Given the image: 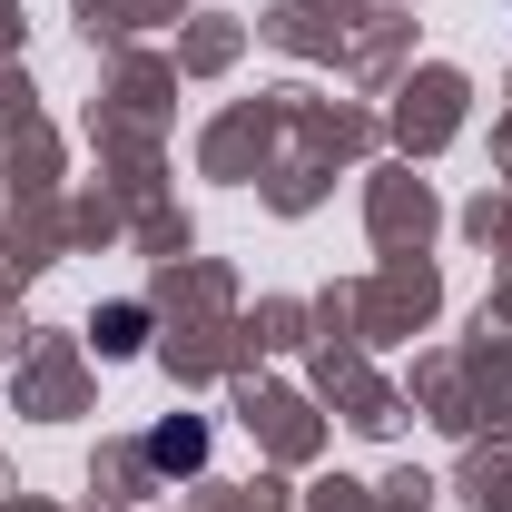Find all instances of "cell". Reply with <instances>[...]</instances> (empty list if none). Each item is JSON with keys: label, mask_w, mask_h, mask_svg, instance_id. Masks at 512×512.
<instances>
[{"label": "cell", "mask_w": 512, "mask_h": 512, "mask_svg": "<svg viewBox=\"0 0 512 512\" xmlns=\"http://www.w3.org/2000/svg\"><path fill=\"white\" fill-rule=\"evenodd\" d=\"M148 463H158V473H197V463H207V424H197V414L158 424V434H148Z\"/></svg>", "instance_id": "obj_1"}, {"label": "cell", "mask_w": 512, "mask_h": 512, "mask_svg": "<svg viewBox=\"0 0 512 512\" xmlns=\"http://www.w3.org/2000/svg\"><path fill=\"white\" fill-rule=\"evenodd\" d=\"M138 335H148L138 306H109V316H99V345H109V355H138Z\"/></svg>", "instance_id": "obj_2"}]
</instances>
